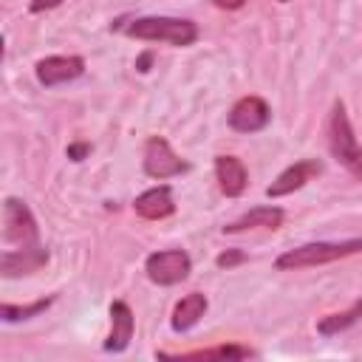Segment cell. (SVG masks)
<instances>
[{
    "instance_id": "17",
    "label": "cell",
    "mask_w": 362,
    "mask_h": 362,
    "mask_svg": "<svg viewBox=\"0 0 362 362\" xmlns=\"http://www.w3.org/2000/svg\"><path fill=\"white\" fill-rule=\"evenodd\" d=\"M356 322H362V297H356L345 311H334L317 320V334L320 337H337L348 328H354Z\"/></svg>"
},
{
    "instance_id": "15",
    "label": "cell",
    "mask_w": 362,
    "mask_h": 362,
    "mask_svg": "<svg viewBox=\"0 0 362 362\" xmlns=\"http://www.w3.org/2000/svg\"><path fill=\"white\" fill-rule=\"evenodd\" d=\"M206 308H209L206 294H201V291H189V294H184V297L175 303V308H173L170 328H173L175 334H187V331H192V328L201 322V317L206 314Z\"/></svg>"
},
{
    "instance_id": "3",
    "label": "cell",
    "mask_w": 362,
    "mask_h": 362,
    "mask_svg": "<svg viewBox=\"0 0 362 362\" xmlns=\"http://www.w3.org/2000/svg\"><path fill=\"white\" fill-rule=\"evenodd\" d=\"M362 252V238H345V240H311L294 249H286L274 266L280 272H297V269H311V266H325L351 255Z\"/></svg>"
},
{
    "instance_id": "23",
    "label": "cell",
    "mask_w": 362,
    "mask_h": 362,
    "mask_svg": "<svg viewBox=\"0 0 362 362\" xmlns=\"http://www.w3.org/2000/svg\"><path fill=\"white\" fill-rule=\"evenodd\" d=\"M150 65H153V51H144V54L136 59V71H139V74H147Z\"/></svg>"
},
{
    "instance_id": "20",
    "label": "cell",
    "mask_w": 362,
    "mask_h": 362,
    "mask_svg": "<svg viewBox=\"0 0 362 362\" xmlns=\"http://www.w3.org/2000/svg\"><path fill=\"white\" fill-rule=\"evenodd\" d=\"M90 141H71L68 147H65V156L71 158V161H85L88 156H90Z\"/></svg>"
},
{
    "instance_id": "21",
    "label": "cell",
    "mask_w": 362,
    "mask_h": 362,
    "mask_svg": "<svg viewBox=\"0 0 362 362\" xmlns=\"http://www.w3.org/2000/svg\"><path fill=\"white\" fill-rule=\"evenodd\" d=\"M57 6H62V0H31L28 3V11L31 14H42V11H51Z\"/></svg>"
},
{
    "instance_id": "9",
    "label": "cell",
    "mask_w": 362,
    "mask_h": 362,
    "mask_svg": "<svg viewBox=\"0 0 362 362\" xmlns=\"http://www.w3.org/2000/svg\"><path fill=\"white\" fill-rule=\"evenodd\" d=\"M320 173H322V161H320V158H300V161L288 164V167L266 187V195H269V198L291 195V192L303 189L308 181H314Z\"/></svg>"
},
{
    "instance_id": "19",
    "label": "cell",
    "mask_w": 362,
    "mask_h": 362,
    "mask_svg": "<svg viewBox=\"0 0 362 362\" xmlns=\"http://www.w3.org/2000/svg\"><path fill=\"white\" fill-rule=\"evenodd\" d=\"M246 260V255L240 252V249H226V252H221L218 257H215V266L218 269H235V266H240Z\"/></svg>"
},
{
    "instance_id": "1",
    "label": "cell",
    "mask_w": 362,
    "mask_h": 362,
    "mask_svg": "<svg viewBox=\"0 0 362 362\" xmlns=\"http://www.w3.org/2000/svg\"><path fill=\"white\" fill-rule=\"evenodd\" d=\"M325 141H328L331 158L339 167H345L354 178L362 181V144L356 141V133L351 127V119H348L342 99H334V105H331V113L325 122Z\"/></svg>"
},
{
    "instance_id": "4",
    "label": "cell",
    "mask_w": 362,
    "mask_h": 362,
    "mask_svg": "<svg viewBox=\"0 0 362 362\" xmlns=\"http://www.w3.org/2000/svg\"><path fill=\"white\" fill-rule=\"evenodd\" d=\"M3 238L6 243L23 246V249L40 246V226H37L31 206L14 195L3 201Z\"/></svg>"
},
{
    "instance_id": "10",
    "label": "cell",
    "mask_w": 362,
    "mask_h": 362,
    "mask_svg": "<svg viewBox=\"0 0 362 362\" xmlns=\"http://www.w3.org/2000/svg\"><path fill=\"white\" fill-rule=\"evenodd\" d=\"M48 263V249L40 246H28V249H6L0 255V274L6 280L11 277H23V274H34Z\"/></svg>"
},
{
    "instance_id": "13",
    "label": "cell",
    "mask_w": 362,
    "mask_h": 362,
    "mask_svg": "<svg viewBox=\"0 0 362 362\" xmlns=\"http://www.w3.org/2000/svg\"><path fill=\"white\" fill-rule=\"evenodd\" d=\"M215 178H218V187L226 198H238L249 187L246 164L238 156H215Z\"/></svg>"
},
{
    "instance_id": "24",
    "label": "cell",
    "mask_w": 362,
    "mask_h": 362,
    "mask_svg": "<svg viewBox=\"0 0 362 362\" xmlns=\"http://www.w3.org/2000/svg\"><path fill=\"white\" fill-rule=\"evenodd\" d=\"M277 3H288V0H277Z\"/></svg>"
},
{
    "instance_id": "6",
    "label": "cell",
    "mask_w": 362,
    "mask_h": 362,
    "mask_svg": "<svg viewBox=\"0 0 362 362\" xmlns=\"http://www.w3.org/2000/svg\"><path fill=\"white\" fill-rule=\"evenodd\" d=\"M144 272H147L150 283H156V286H175L189 277L192 260L184 249H161V252L147 255Z\"/></svg>"
},
{
    "instance_id": "5",
    "label": "cell",
    "mask_w": 362,
    "mask_h": 362,
    "mask_svg": "<svg viewBox=\"0 0 362 362\" xmlns=\"http://www.w3.org/2000/svg\"><path fill=\"white\" fill-rule=\"evenodd\" d=\"M141 167H144V175L156 178V181H167V178H175L181 173L189 170V161H184L164 136H150L144 141V153H141Z\"/></svg>"
},
{
    "instance_id": "11",
    "label": "cell",
    "mask_w": 362,
    "mask_h": 362,
    "mask_svg": "<svg viewBox=\"0 0 362 362\" xmlns=\"http://www.w3.org/2000/svg\"><path fill=\"white\" fill-rule=\"evenodd\" d=\"M136 334V317H133V308L124 303V300H113L110 303V334L105 337V351L107 354H122L127 351L130 339Z\"/></svg>"
},
{
    "instance_id": "8",
    "label": "cell",
    "mask_w": 362,
    "mask_h": 362,
    "mask_svg": "<svg viewBox=\"0 0 362 362\" xmlns=\"http://www.w3.org/2000/svg\"><path fill=\"white\" fill-rule=\"evenodd\" d=\"M272 122V107L260 96H240L229 110V127L238 133H260Z\"/></svg>"
},
{
    "instance_id": "18",
    "label": "cell",
    "mask_w": 362,
    "mask_h": 362,
    "mask_svg": "<svg viewBox=\"0 0 362 362\" xmlns=\"http://www.w3.org/2000/svg\"><path fill=\"white\" fill-rule=\"evenodd\" d=\"M54 300H57V294L40 297V300H34V303H25V305L3 303V305H0V320H3V322H23V320L40 317V314H45V311L54 305Z\"/></svg>"
},
{
    "instance_id": "16",
    "label": "cell",
    "mask_w": 362,
    "mask_h": 362,
    "mask_svg": "<svg viewBox=\"0 0 362 362\" xmlns=\"http://www.w3.org/2000/svg\"><path fill=\"white\" fill-rule=\"evenodd\" d=\"M158 359H221V362H226V359H249V356H255V351L252 348H246V345H238V342H226V345H215V348H201V351H189V354H167V351H158L156 354Z\"/></svg>"
},
{
    "instance_id": "14",
    "label": "cell",
    "mask_w": 362,
    "mask_h": 362,
    "mask_svg": "<svg viewBox=\"0 0 362 362\" xmlns=\"http://www.w3.org/2000/svg\"><path fill=\"white\" fill-rule=\"evenodd\" d=\"M283 221H286V212L280 206H252L240 218L221 226V232L223 235H238V232H249V229H280Z\"/></svg>"
},
{
    "instance_id": "2",
    "label": "cell",
    "mask_w": 362,
    "mask_h": 362,
    "mask_svg": "<svg viewBox=\"0 0 362 362\" xmlns=\"http://www.w3.org/2000/svg\"><path fill=\"white\" fill-rule=\"evenodd\" d=\"M127 37L144 40V42H170L178 48H187L198 40V25L187 17H167V14H147L133 17L122 25Z\"/></svg>"
},
{
    "instance_id": "7",
    "label": "cell",
    "mask_w": 362,
    "mask_h": 362,
    "mask_svg": "<svg viewBox=\"0 0 362 362\" xmlns=\"http://www.w3.org/2000/svg\"><path fill=\"white\" fill-rule=\"evenodd\" d=\"M85 74V59L76 57V54H51V57H42L37 65H34V76L42 88H57V85H65V82H74Z\"/></svg>"
},
{
    "instance_id": "12",
    "label": "cell",
    "mask_w": 362,
    "mask_h": 362,
    "mask_svg": "<svg viewBox=\"0 0 362 362\" xmlns=\"http://www.w3.org/2000/svg\"><path fill=\"white\" fill-rule=\"evenodd\" d=\"M133 212L144 221H164L175 212V201H173V187L170 184H158L144 189L141 195H136L133 201Z\"/></svg>"
},
{
    "instance_id": "22",
    "label": "cell",
    "mask_w": 362,
    "mask_h": 362,
    "mask_svg": "<svg viewBox=\"0 0 362 362\" xmlns=\"http://www.w3.org/2000/svg\"><path fill=\"white\" fill-rule=\"evenodd\" d=\"M212 6H218L223 11H238V8L246 6V0H212Z\"/></svg>"
}]
</instances>
